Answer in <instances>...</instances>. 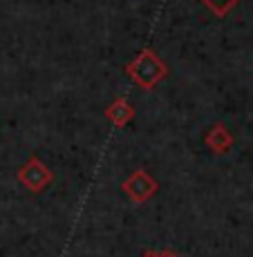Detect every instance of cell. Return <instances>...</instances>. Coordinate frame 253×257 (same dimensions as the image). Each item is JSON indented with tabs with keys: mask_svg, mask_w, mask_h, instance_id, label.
<instances>
[{
	"mask_svg": "<svg viewBox=\"0 0 253 257\" xmlns=\"http://www.w3.org/2000/svg\"><path fill=\"white\" fill-rule=\"evenodd\" d=\"M123 72H126V76H130L139 87H143V90H155L163 78L168 76V65L155 49L146 47L123 67Z\"/></svg>",
	"mask_w": 253,
	"mask_h": 257,
	"instance_id": "cell-1",
	"label": "cell"
},
{
	"mask_svg": "<svg viewBox=\"0 0 253 257\" xmlns=\"http://www.w3.org/2000/svg\"><path fill=\"white\" fill-rule=\"evenodd\" d=\"M121 190L130 197L132 204H146L148 199H152V197L157 195L159 184H157V179L150 175V172H146L143 168H137V170L130 172V177L121 184Z\"/></svg>",
	"mask_w": 253,
	"mask_h": 257,
	"instance_id": "cell-2",
	"label": "cell"
},
{
	"mask_svg": "<svg viewBox=\"0 0 253 257\" xmlns=\"http://www.w3.org/2000/svg\"><path fill=\"white\" fill-rule=\"evenodd\" d=\"M16 177L21 181V186H25L29 192H43L54 181V172L38 157H29L21 166Z\"/></svg>",
	"mask_w": 253,
	"mask_h": 257,
	"instance_id": "cell-3",
	"label": "cell"
},
{
	"mask_svg": "<svg viewBox=\"0 0 253 257\" xmlns=\"http://www.w3.org/2000/svg\"><path fill=\"white\" fill-rule=\"evenodd\" d=\"M106 118L115 127H126L135 118V105L126 96H117L110 105L106 107Z\"/></svg>",
	"mask_w": 253,
	"mask_h": 257,
	"instance_id": "cell-4",
	"label": "cell"
},
{
	"mask_svg": "<svg viewBox=\"0 0 253 257\" xmlns=\"http://www.w3.org/2000/svg\"><path fill=\"white\" fill-rule=\"evenodd\" d=\"M204 143L215 155H226L233 148V135L226 130L224 123H215L213 127H208V132L204 135Z\"/></svg>",
	"mask_w": 253,
	"mask_h": 257,
	"instance_id": "cell-5",
	"label": "cell"
},
{
	"mask_svg": "<svg viewBox=\"0 0 253 257\" xmlns=\"http://www.w3.org/2000/svg\"><path fill=\"white\" fill-rule=\"evenodd\" d=\"M200 3L204 5L211 14H215L217 18H222V16H226L240 0H200Z\"/></svg>",
	"mask_w": 253,
	"mask_h": 257,
	"instance_id": "cell-6",
	"label": "cell"
},
{
	"mask_svg": "<svg viewBox=\"0 0 253 257\" xmlns=\"http://www.w3.org/2000/svg\"><path fill=\"white\" fill-rule=\"evenodd\" d=\"M157 257H180V255L175 250H161V253H157Z\"/></svg>",
	"mask_w": 253,
	"mask_h": 257,
	"instance_id": "cell-7",
	"label": "cell"
},
{
	"mask_svg": "<svg viewBox=\"0 0 253 257\" xmlns=\"http://www.w3.org/2000/svg\"><path fill=\"white\" fill-rule=\"evenodd\" d=\"M141 257H157V250H143Z\"/></svg>",
	"mask_w": 253,
	"mask_h": 257,
	"instance_id": "cell-8",
	"label": "cell"
}]
</instances>
